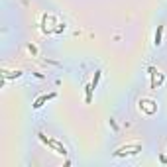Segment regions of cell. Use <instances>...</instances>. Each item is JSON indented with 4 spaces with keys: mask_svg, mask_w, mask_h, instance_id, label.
Returning a JSON list of instances; mask_svg holds the SVG:
<instances>
[{
    "mask_svg": "<svg viewBox=\"0 0 167 167\" xmlns=\"http://www.w3.org/2000/svg\"><path fill=\"white\" fill-rule=\"evenodd\" d=\"M140 151H142V144L132 142V144H126V146H120L114 151V157H132V155H138Z\"/></svg>",
    "mask_w": 167,
    "mask_h": 167,
    "instance_id": "6da1fadb",
    "label": "cell"
},
{
    "mask_svg": "<svg viewBox=\"0 0 167 167\" xmlns=\"http://www.w3.org/2000/svg\"><path fill=\"white\" fill-rule=\"evenodd\" d=\"M38 138H39V140H41L43 144H45L47 148H51V149L55 151V154H59V155H67V148H65L61 142L51 140V138H45V134H41V132L38 134Z\"/></svg>",
    "mask_w": 167,
    "mask_h": 167,
    "instance_id": "7a4b0ae2",
    "label": "cell"
},
{
    "mask_svg": "<svg viewBox=\"0 0 167 167\" xmlns=\"http://www.w3.org/2000/svg\"><path fill=\"white\" fill-rule=\"evenodd\" d=\"M138 104H140V110H142V112H146L148 116H154V114L157 112V102H155V100L142 98V100H140Z\"/></svg>",
    "mask_w": 167,
    "mask_h": 167,
    "instance_id": "3957f363",
    "label": "cell"
},
{
    "mask_svg": "<svg viewBox=\"0 0 167 167\" xmlns=\"http://www.w3.org/2000/svg\"><path fill=\"white\" fill-rule=\"evenodd\" d=\"M148 71H149V77H151V85H149V86H151L154 91H157V89H159V85L163 83V79H165V77L159 73L155 67H148Z\"/></svg>",
    "mask_w": 167,
    "mask_h": 167,
    "instance_id": "277c9868",
    "label": "cell"
},
{
    "mask_svg": "<svg viewBox=\"0 0 167 167\" xmlns=\"http://www.w3.org/2000/svg\"><path fill=\"white\" fill-rule=\"evenodd\" d=\"M55 97H57L55 92H49V94H41V97H38V98L34 100V108H35V110H39V108H41L43 104H45L47 100H51V98H55Z\"/></svg>",
    "mask_w": 167,
    "mask_h": 167,
    "instance_id": "5b68a950",
    "label": "cell"
},
{
    "mask_svg": "<svg viewBox=\"0 0 167 167\" xmlns=\"http://www.w3.org/2000/svg\"><path fill=\"white\" fill-rule=\"evenodd\" d=\"M163 30H165V28H163V26H157V30H155V35H154V45H155V47H159V45H161V38H163Z\"/></svg>",
    "mask_w": 167,
    "mask_h": 167,
    "instance_id": "8992f818",
    "label": "cell"
},
{
    "mask_svg": "<svg viewBox=\"0 0 167 167\" xmlns=\"http://www.w3.org/2000/svg\"><path fill=\"white\" fill-rule=\"evenodd\" d=\"M22 75H24V73H22V71H2V77H4V81H6V79H20Z\"/></svg>",
    "mask_w": 167,
    "mask_h": 167,
    "instance_id": "52a82bcc",
    "label": "cell"
},
{
    "mask_svg": "<svg viewBox=\"0 0 167 167\" xmlns=\"http://www.w3.org/2000/svg\"><path fill=\"white\" fill-rule=\"evenodd\" d=\"M100 77H102V71H94V77H92V81H91V85L97 89L98 86V81H100Z\"/></svg>",
    "mask_w": 167,
    "mask_h": 167,
    "instance_id": "ba28073f",
    "label": "cell"
},
{
    "mask_svg": "<svg viewBox=\"0 0 167 167\" xmlns=\"http://www.w3.org/2000/svg\"><path fill=\"white\" fill-rule=\"evenodd\" d=\"M92 91H94V86H92V85H86V97H85V102H91V100H92Z\"/></svg>",
    "mask_w": 167,
    "mask_h": 167,
    "instance_id": "9c48e42d",
    "label": "cell"
},
{
    "mask_svg": "<svg viewBox=\"0 0 167 167\" xmlns=\"http://www.w3.org/2000/svg\"><path fill=\"white\" fill-rule=\"evenodd\" d=\"M61 32H65V24H57V28L53 30V34H61Z\"/></svg>",
    "mask_w": 167,
    "mask_h": 167,
    "instance_id": "30bf717a",
    "label": "cell"
},
{
    "mask_svg": "<svg viewBox=\"0 0 167 167\" xmlns=\"http://www.w3.org/2000/svg\"><path fill=\"white\" fill-rule=\"evenodd\" d=\"M28 51H30L32 55H38V47H35V45H28Z\"/></svg>",
    "mask_w": 167,
    "mask_h": 167,
    "instance_id": "8fae6325",
    "label": "cell"
}]
</instances>
